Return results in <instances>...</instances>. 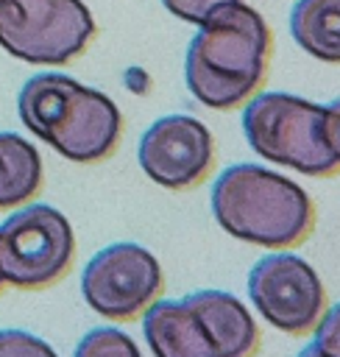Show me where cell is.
Wrapping results in <instances>:
<instances>
[{"instance_id": "6da1fadb", "label": "cell", "mask_w": 340, "mask_h": 357, "mask_svg": "<svg viewBox=\"0 0 340 357\" xmlns=\"http://www.w3.org/2000/svg\"><path fill=\"white\" fill-rule=\"evenodd\" d=\"M273 53V36L262 14L240 0L215 8L184 56V81L209 109H234L262 86Z\"/></svg>"}, {"instance_id": "7a4b0ae2", "label": "cell", "mask_w": 340, "mask_h": 357, "mask_svg": "<svg viewBox=\"0 0 340 357\" xmlns=\"http://www.w3.org/2000/svg\"><path fill=\"white\" fill-rule=\"evenodd\" d=\"M22 126L70 162L111 156L123 134L117 103L64 73L31 75L17 98Z\"/></svg>"}, {"instance_id": "3957f363", "label": "cell", "mask_w": 340, "mask_h": 357, "mask_svg": "<svg viewBox=\"0 0 340 357\" xmlns=\"http://www.w3.org/2000/svg\"><path fill=\"white\" fill-rule=\"evenodd\" d=\"M212 215L223 231L262 248L301 245L315 229V206L293 178L259 165H231L212 184Z\"/></svg>"}, {"instance_id": "277c9868", "label": "cell", "mask_w": 340, "mask_h": 357, "mask_svg": "<svg viewBox=\"0 0 340 357\" xmlns=\"http://www.w3.org/2000/svg\"><path fill=\"white\" fill-rule=\"evenodd\" d=\"M320 126L323 106L290 92L251 95L242 109V134L262 159L315 178L340 170V162L323 142Z\"/></svg>"}, {"instance_id": "5b68a950", "label": "cell", "mask_w": 340, "mask_h": 357, "mask_svg": "<svg viewBox=\"0 0 340 357\" xmlns=\"http://www.w3.org/2000/svg\"><path fill=\"white\" fill-rule=\"evenodd\" d=\"M75 257L70 220L50 204H28L0 223V273L6 284L39 290L59 282Z\"/></svg>"}, {"instance_id": "8992f818", "label": "cell", "mask_w": 340, "mask_h": 357, "mask_svg": "<svg viewBox=\"0 0 340 357\" xmlns=\"http://www.w3.org/2000/svg\"><path fill=\"white\" fill-rule=\"evenodd\" d=\"M95 20L81 0H0V45L31 64H67L86 50Z\"/></svg>"}, {"instance_id": "52a82bcc", "label": "cell", "mask_w": 340, "mask_h": 357, "mask_svg": "<svg viewBox=\"0 0 340 357\" xmlns=\"http://www.w3.org/2000/svg\"><path fill=\"white\" fill-rule=\"evenodd\" d=\"M164 284L159 259L137 243H111L100 248L81 273L84 301L109 321H134Z\"/></svg>"}, {"instance_id": "ba28073f", "label": "cell", "mask_w": 340, "mask_h": 357, "mask_svg": "<svg viewBox=\"0 0 340 357\" xmlns=\"http://www.w3.org/2000/svg\"><path fill=\"white\" fill-rule=\"evenodd\" d=\"M248 296L259 315L287 335H307L326 310V290L309 262L273 251L248 271Z\"/></svg>"}, {"instance_id": "9c48e42d", "label": "cell", "mask_w": 340, "mask_h": 357, "mask_svg": "<svg viewBox=\"0 0 340 357\" xmlns=\"http://www.w3.org/2000/svg\"><path fill=\"white\" fill-rule=\"evenodd\" d=\"M139 167L164 190L198 187L215 165L209 128L190 114H164L150 123L137 148Z\"/></svg>"}, {"instance_id": "30bf717a", "label": "cell", "mask_w": 340, "mask_h": 357, "mask_svg": "<svg viewBox=\"0 0 340 357\" xmlns=\"http://www.w3.org/2000/svg\"><path fill=\"white\" fill-rule=\"evenodd\" d=\"M153 357H220L212 329L187 298H156L142 312Z\"/></svg>"}, {"instance_id": "8fae6325", "label": "cell", "mask_w": 340, "mask_h": 357, "mask_svg": "<svg viewBox=\"0 0 340 357\" xmlns=\"http://www.w3.org/2000/svg\"><path fill=\"white\" fill-rule=\"evenodd\" d=\"M212 329L220 357H254L259 349V326L245 304L226 290H195L184 296Z\"/></svg>"}, {"instance_id": "7c38bea8", "label": "cell", "mask_w": 340, "mask_h": 357, "mask_svg": "<svg viewBox=\"0 0 340 357\" xmlns=\"http://www.w3.org/2000/svg\"><path fill=\"white\" fill-rule=\"evenodd\" d=\"M290 33L312 59L340 64V0H298L290 11Z\"/></svg>"}, {"instance_id": "4fadbf2b", "label": "cell", "mask_w": 340, "mask_h": 357, "mask_svg": "<svg viewBox=\"0 0 340 357\" xmlns=\"http://www.w3.org/2000/svg\"><path fill=\"white\" fill-rule=\"evenodd\" d=\"M42 184L39 151L14 131H0V209L25 204Z\"/></svg>"}, {"instance_id": "5bb4252c", "label": "cell", "mask_w": 340, "mask_h": 357, "mask_svg": "<svg viewBox=\"0 0 340 357\" xmlns=\"http://www.w3.org/2000/svg\"><path fill=\"white\" fill-rule=\"evenodd\" d=\"M72 357H142L137 343L117 326H95L89 329L78 346Z\"/></svg>"}, {"instance_id": "9a60e30c", "label": "cell", "mask_w": 340, "mask_h": 357, "mask_svg": "<svg viewBox=\"0 0 340 357\" xmlns=\"http://www.w3.org/2000/svg\"><path fill=\"white\" fill-rule=\"evenodd\" d=\"M0 357H59L50 343L25 329H0Z\"/></svg>"}, {"instance_id": "2e32d148", "label": "cell", "mask_w": 340, "mask_h": 357, "mask_svg": "<svg viewBox=\"0 0 340 357\" xmlns=\"http://www.w3.org/2000/svg\"><path fill=\"white\" fill-rule=\"evenodd\" d=\"M315 346L329 351L332 357H340V301L323 310L318 326H315Z\"/></svg>"}, {"instance_id": "e0dca14e", "label": "cell", "mask_w": 340, "mask_h": 357, "mask_svg": "<svg viewBox=\"0 0 340 357\" xmlns=\"http://www.w3.org/2000/svg\"><path fill=\"white\" fill-rule=\"evenodd\" d=\"M226 3H234V0H162V6L173 17L184 20V22H192V25L203 22L215 8L226 6Z\"/></svg>"}, {"instance_id": "ac0fdd59", "label": "cell", "mask_w": 340, "mask_h": 357, "mask_svg": "<svg viewBox=\"0 0 340 357\" xmlns=\"http://www.w3.org/2000/svg\"><path fill=\"white\" fill-rule=\"evenodd\" d=\"M323 142L332 151V156L340 162V98L323 106Z\"/></svg>"}, {"instance_id": "d6986e66", "label": "cell", "mask_w": 340, "mask_h": 357, "mask_svg": "<svg viewBox=\"0 0 340 357\" xmlns=\"http://www.w3.org/2000/svg\"><path fill=\"white\" fill-rule=\"evenodd\" d=\"M295 357H332V354H329V351H323L320 346L309 343V346H304V349H301V351H298Z\"/></svg>"}, {"instance_id": "ffe728a7", "label": "cell", "mask_w": 340, "mask_h": 357, "mask_svg": "<svg viewBox=\"0 0 340 357\" xmlns=\"http://www.w3.org/2000/svg\"><path fill=\"white\" fill-rule=\"evenodd\" d=\"M0 287H3V273H0Z\"/></svg>"}]
</instances>
